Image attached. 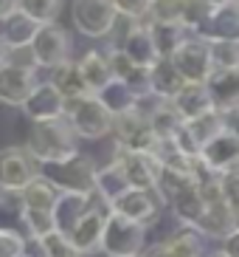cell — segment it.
Listing matches in <instances>:
<instances>
[{"mask_svg": "<svg viewBox=\"0 0 239 257\" xmlns=\"http://www.w3.org/2000/svg\"><path fill=\"white\" fill-rule=\"evenodd\" d=\"M22 113L31 121H48V119H62L68 116V102L51 82H40L28 102L22 105Z\"/></svg>", "mask_w": 239, "mask_h": 257, "instance_id": "obj_14", "label": "cell"}, {"mask_svg": "<svg viewBox=\"0 0 239 257\" xmlns=\"http://www.w3.org/2000/svg\"><path fill=\"white\" fill-rule=\"evenodd\" d=\"M22 257H34V254H28V251H26V254H22Z\"/></svg>", "mask_w": 239, "mask_h": 257, "instance_id": "obj_49", "label": "cell"}, {"mask_svg": "<svg viewBox=\"0 0 239 257\" xmlns=\"http://www.w3.org/2000/svg\"><path fill=\"white\" fill-rule=\"evenodd\" d=\"M152 6H155V0H116V9H118V15H127L132 20H150L152 15Z\"/></svg>", "mask_w": 239, "mask_h": 257, "instance_id": "obj_39", "label": "cell"}, {"mask_svg": "<svg viewBox=\"0 0 239 257\" xmlns=\"http://www.w3.org/2000/svg\"><path fill=\"white\" fill-rule=\"evenodd\" d=\"M174 62V68L183 74L186 82H200L208 85L214 76V60H211V43L200 37H188L178 51L169 57Z\"/></svg>", "mask_w": 239, "mask_h": 257, "instance_id": "obj_8", "label": "cell"}, {"mask_svg": "<svg viewBox=\"0 0 239 257\" xmlns=\"http://www.w3.org/2000/svg\"><path fill=\"white\" fill-rule=\"evenodd\" d=\"M31 48H34L37 65L45 71H54L60 65H65V62H70V37H68V31L60 23L42 26L37 40L31 43Z\"/></svg>", "mask_w": 239, "mask_h": 257, "instance_id": "obj_9", "label": "cell"}, {"mask_svg": "<svg viewBox=\"0 0 239 257\" xmlns=\"http://www.w3.org/2000/svg\"><path fill=\"white\" fill-rule=\"evenodd\" d=\"M225 113V121H228V130L239 139V107H231V110H222Z\"/></svg>", "mask_w": 239, "mask_h": 257, "instance_id": "obj_44", "label": "cell"}, {"mask_svg": "<svg viewBox=\"0 0 239 257\" xmlns=\"http://www.w3.org/2000/svg\"><path fill=\"white\" fill-rule=\"evenodd\" d=\"M200 159L220 175L239 173V139L234 136L231 130H225L222 136H217L211 144L202 147Z\"/></svg>", "mask_w": 239, "mask_h": 257, "instance_id": "obj_16", "label": "cell"}, {"mask_svg": "<svg viewBox=\"0 0 239 257\" xmlns=\"http://www.w3.org/2000/svg\"><path fill=\"white\" fill-rule=\"evenodd\" d=\"M116 161L124 167L132 189H158L160 173H164V161L158 156H152V153H130L124 147H118Z\"/></svg>", "mask_w": 239, "mask_h": 257, "instance_id": "obj_11", "label": "cell"}, {"mask_svg": "<svg viewBox=\"0 0 239 257\" xmlns=\"http://www.w3.org/2000/svg\"><path fill=\"white\" fill-rule=\"evenodd\" d=\"M93 209V195L82 192H60V201L54 206V226L60 234H74V229L84 220V215Z\"/></svg>", "mask_w": 239, "mask_h": 257, "instance_id": "obj_15", "label": "cell"}, {"mask_svg": "<svg viewBox=\"0 0 239 257\" xmlns=\"http://www.w3.org/2000/svg\"><path fill=\"white\" fill-rule=\"evenodd\" d=\"M208 257H228L225 251H214V254H208Z\"/></svg>", "mask_w": 239, "mask_h": 257, "instance_id": "obj_48", "label": "cell"}, {"mask_svg": "<svg viewBox=\"0 0 239 257\" xmlns=\"http://www.w3.org/2000/svg\"><path fill=\"white\" fill-rule=\"evenodd\" d=\"M214 74H236L239 71V40H217L211 43Z\"/></svg>", "mask_w": 239, "mask_h": 257, "instance_id": "obj_34", "label": "cell"}, {"mask_svg": "<svg viewBox=\"0 0 239 257\" xmlns=\"http://www.w3.org/2000/svg\"><path fill=\"white\" fill-rule=\"evenodd\" d=\"M150 121H152V130H155V136L160 139V142H172L180 133V127L186 124L183 116L174 110L172 102H160V105L155 107V113L150 116Z\"/></svg>", "mask_w": 239, "mask_h": 257, "instance_id": "obj_31", "label": "cell"}, {"mask_svg": "<svg viewBox=\"0 0 239 257\" xmlns=\"http://www.w3.org/2000/svg\"><path fill=\"white\" fill-rule=\"evenodd\" d=\"M56 201H60V189L54 187L42 173H40L37 178L20 192V206H26V209H37V212H48V215H54Z\"/></svg>", "mask_w": 239, "mask_h": 257, "instance_id": "obj_26", "label": "cell"}, {"mask_svg": "<svg viewBox=\"0 0 239 257\" xmlns=\"http://www.w3.org/2000/svg\"><path fill=\"white\" fill-rule=\"evenodd\" d=\"M186 79L174 68V62L169 57H160V60L152 65V93L158 99H164V102H172L183 88H186Z\"/></svg>", "mask_w": 239, "mask_h": 257, "instance_id": "obj_23", "label": "cell"}, {"mask_svg": "<svg viewBox=\"0 0 239 257\" xmlns=\"http://www.w3.org/2000/svg\"><path fill=\"white\" fill-rule=\"evenodd\" d=\"M26 254V237L17 229L0 226V257H22Z\"/></svg>", "mask_w": 239, "mask_h": 257, "instance_id": "obj_38", "label": "cell"}, {"mask_svg": "<svg viewBox=\"0 0 239 257\" xmlns=\"http://www.w3.org/2000/svg\"><path fill=\"white\" fill-rule=\"evenodd\" d=\"M127 189H132V187H130V178H127V173H124V167H121L118 161H112V164H107V167L98 170V175H96V195L104 198L110 206L116 204Z\"/></svg>", "mask_w": 239, "mask_h": 257, "instance_id": "obj_27", "label": "cell"}, {"mask_svg": "<svg viewBox=\"0 0 239 257\" xmlns=\"http://www.w3.org/2000/svg\"><path fill=\"white\" fill-rule=\"evenodd\" d=\"M70 17L79 34L90 40H102L110 37L112 26L118 20V9H116V0H74Z\"/></svg>", "mask_w": 239, "mask_h": 257, "instance_id": "obj_5", "label": "cell"}, {"mask_svg": "<svg viewBox=\"0 0 239 257\" xmlns=\"http://www.w3.org/2000/svg\"><path fill=\"white\" fill-rule=\"evenodd\" d=\"M26 147H28V153L40 164H60V161L79 156V133L74 130L68 116L34 121Z\"/></svg>", "mask_w": 239, "mask_h": 257, "instance_id": "obj_1", "label": "cell"}, {"mask_svg": "<svg viewBox=\"0 0 239 257\" xmlns=\"http://www.w3.org/2000/svg\"><path fill=\"white\" fill-rule=\"evenodd\" d=\"M206 43H217V40H239V3H225L217 6L211 15L208 26L197 34Z\"/></svg>", "mask_w": 239, "mask_h": 257, "instance_id": "obj_18", "label": "cell"}, {"mask_svg": "<svg viewBox=\"0 0 239 257\" xmlns=\"http://www.w3.org/2000/svg\"><path fill=\"white\" fill-rule=\"evenodd\" d=\"M37 249L40 257H82V251L74 246V240L60 232H51L45 234L42 240H37Z\"/></svg>", "mask_w": 239, "mask_h": 257, "instance_id": "obj_37", "label": "cell"}, {"mask_svg": "<svg viewBox=\"0 0 239 257\" xmlns=\"http://www.w3.org/2000/svg\"><path fill=\"white\" fill-rule=\"evenodd\" d=\"M40 29L42 26L37 20H31L28 15H22L20 9H17L14 15L8 17L3 29H0V40L6 43V48H28L34 40H37Z\"/></svg>", "mask_w": 239, "mask_h": 257, "instance_id": "obj_25", "label": "cell"}, {"mask_svg": "<svg viewBox=\"0 0 239 257\" xmlns=\"http://www.w3.org/2000/svg\"><path fill=\"white\" fill-rule=\"evenodd\" d=\"M206 3H211V6L217 9V6H225V3H231V0H206Z\"/></svg>", "mask_w": 239, "mask_h": 257, "instance_id": "obj_47", "label": "cell"}, {"mask_svg": "<svg viewBox=\"0 0 239 257\" xmlns=\"http://www.w3.org/2000/svg\"><path fill=\"white\" fill-rule=\"evenodd\" d=\"M141 257H174V251L166 246V240L164 243H155V246H150V249L144 251Z\"/></svg>", "mask_w": 239, "mask_h": 257, "instance_id": "obj_43", "label": "cell"}, {"mask_svg": "<svg viewBox=\"0 0 239 257\" xmlns=\"http://www.w3.org/2000/svg\"><path fill=\"white\" fill-rule=\"evenodd\" d=\"M112 215V206L107 204L104 198L93 195V209L84 215V220L74 229L70 240L82 254H93V251H102V240H104V226L107 218Z\"/></svg>", "mask_w": 239, "mask_h": 257, "instance_id": "obj_10", "label": "cell"}, {"mask_svg": "<svg viewBox=\"0 0 239 257\" xmlns=\"http://www.w3.org/2000/svg\"><path fill=\"white\" fill-rule=\"evenodd\" d=\"M174 110L183 116V121H194L200 116L211 113V110H217V99L211 93L208 85H200V82H188L178 96L172 99Z\"/></svg>", "mask_w": 239, "mask_h": 257, "instance_id": "obj_17", "label": "cell"}, {"mask_svg": "<svg viewBox=\"0 0 239 257\" xmlns=\"http://www.w3.org/2000/svg\"><path fill=\"white\" fill-rule=\"evenodd\" d=\"M48 82L65 96V102H76V99L93 96L90 88H88V82H84L82 71H79V62H74V60L65 62V65H60V68H54L51 76H48Z\"/></svg>", "mask_w": 239, "mask_h": 257, "instance_id": "obj_21", "label": "cell"}, {"mask_svg": "<svg viewBox=\"0 0 239 257\" xmlns=\"http://www.w3.org/2000/svg\"><path fill=\"white\" fill-rule=\"evenodd\" d=\"M112 133H116L118 147H124V150H130V153H152V156H158V150H160V139H158L155 130H152L150 116L141 113L138 107L130 110V113L116 116Z\"/></svg>", "mask_w": 239, "mask_h": 257, "instance_id": "obj_7", "label": "cell"}, {"mask_svg": "<svg viewBox=\"0 0 239 257\" xmlns=\"http://www.w3.org/2000/svg\"><path fill=\"white\" fill-rule=\"evenodd\" d=\"M40 173H42V164L28 153V147H6V150H0V192L20 195Z\"/></svg>", "mask_w": 239, "mask_h": 257, "instance_id": "obj_4", "label": "cell"}, {"mask_svg": "<svg viewBox=\"0 0 239 257\" xmlns=\"http://www.w3.org/2000/svg\"><path fill=\"white\" fill-rule=\"evenodd\" d=\"M37 85H40L37 71L17 68V65H3L0 68V102L12 105V107H22Z\"/></svg>", "mask_w": 239, "mask_h": 257, "instance_id": "obj_13", "label": "cell"}, {"mask_svg": "<svg viewBox=\"0 0 239 257\" xmlns=\"http://www.w3.org/2000/svg\"><path fill=\"white\" fill-rule=\"evenodd\" d=\"M96 96L102 99V105H104L112 116L130 113V110H135V107H138V96H135V93L130 91V85L121 82V79H112L104 91H98Z\"/></svg>", "mask_w": 239, "mask_h": 257, "instance_id": "obj_29", "label": "cell"}, {"mask_svg": "<svg viewBox=\"0 0 239 257\" xmlns=\"http://www.w3.org/2000/svg\"><path fill=\"white\" fill-rule=\"evenodd\" d=\"M222 198H225L228 209L234 212V218H236V223H239V173L222 175Z\"/></svg>", "mask_w": 239, "mask_h": 257, "instance_id": "obj_40", "label": "cell"}, {"mask_svg": "<svg viewBox=\"0 0 239 257\" xmlns=\"http://www.w3.org/2000/svg\"><path fill=\"white\" fill-rule=\"evenodd\" d=\"M42 175L60 192H82V195H96V164L90 156H74L60 164H42Z\"/></svg>", "mask_w": 239, "mask_h": 257, "instance_id": "obj_2", "label": "cell"}, {"mask_svg": "<svg viewBox=\"0 0 239 257\" xmlns=\"http://www.w3.org/2000/svg\"><path fill=\"white\" fill-rule=\"evenodd\" d=\"M144 246H146V226L112 212L104 226L102 251L107 257H141Z\"/></svg>", "mask_w": 239, "mask_h": 257, "instance_id": "obj_3", "label": "cell"}, {"mask_svg": "<svg viewBox=\"0 0 239 257\" xmlns=\"http://www.w3.org/2000/svg\"><path fill=\"white\" fill-rule=\"evenodd\" d=\"M166 246L174 251V257H200L202 254V234L194 226H183L166 237Z\"/></svg>", "mask_w": 239, "mask_h": 257, "instance_id": "obj_33", "label": "cell"}, {"mask_svg": "<svg viewBox=\"0 0 239 257\" xmlns=\"http://www.w3.org/2000/svg\"><path fill=\"white\" fill-rule=\"evenodd\" d=\"M68 119L79 133V139H104L107 133H112V124H116V116L102 105L96 93L68 102Z\"/></svg>", "mask_w": 239, "mask_h": 257, "instance_id": "obj_6", "label": "cell"}, {"mask_svg": "<svg viewBox=\"0 0 239 257\" xmlns=\"http://www.w3.org/2000/svg\"><path fill=\"white\" fill-rule=\"evenodd\" d=\"M6 65H17V68H28L37 71V57H34V48H8V62Z\"/></svg>", "mask_w": 239, "mask_h": 257, "instance_id": "obj_41", "label": "cell"}, {"mask_svg": "<svg viewBox=\"0 0 239 257\" xmlns=\"http://www.w3.org/2000/svg\"><path fill=\"white\" fill-rule=\"evenodd\" d=\"M231 3H239V0H231Z\"/></svg>", "mask_w": 239, "mask_h": 257, "instance_id": "obj_50", "label": "cell"}, {"mask_svg": "<svg viewBox=\"0 0 239 257\" xmlns=\"http://www.w3.org/2000/svg\"><path fill=\"white\" fill-rule=\"evenodd\" d=\"M6 62H8V48H6V43L0 40V68H3Z\"/></svg>", "mask_w": 239, "mask_h": 257, "instance_id": "obj_46", "label": "cell"}, {"mask_svg": "<svg viewBox=\"0 0 239 257\" xmlns=\"http://www.w3.org/2000/svg\"><path fill=\"white\" fill-rule=\"evenodd\" d=\"M146 29L152 31V40H155L160 57H172L192 34L183 23H146Z\"/></svg>", "mask_w": 239, "mask_h": 257, "instance_id": "obj_28", "label": "cell"}, {"mask_svg": "<svg viewBox=\"0 0 239 257\" xmlns=\"http://www.w3.org/2000/svg\"><path fill=\"white\" fill-rule=\"evenodd\" d=\"M208 88H211V93H214V99H217L220 110L239 107V71L236 74H214Z\"/></svg>", "mask_w": 239, "mask_h": 257, "instance_id": "obj_32", "label": "cell"}, {"mask_svg": "<svg viewBox=\"0 0 239 257\" xmlns=\"http://www.w3.org/2000/svg\"><path fill=\"white\" fill-rule=\"evenodd\" d=\"M236 218H234V212L228 209V204L222 201H214V204H208V209H206V215H202V220L197 223V229H200L202 237H214V240H225L228 234H234V229H236Z\"/></svg>", "mask_w": 239, "mask_h": 257, "instance_id": "obj_22", "label": "cell"}, {"mask_svg": "<svg viewBox=\"0 0 239 257\" xmlns=\"http://www.w3.org/2000/svg\"><path fill=\"white\" fill-rule=\"evenodd\" d=\"M188 133H192V139H194L197 144H200V150L206 147V144H211L217 136H222L225 130H228V121H225V113L222 110H211V113L200 116V119L194 121H186Z\"/></svg>", "mask_w": 239, "mask_h": 257, "instance_id": "obj_30", "label": "cell"}, {"mask_svg": "<svg viewBox=\"0 0 239 257\" xmlns=\"http://www.w3.org/2000/svg\"><path fill=\"white\" fill-rule=\"evenodd\" d=\"M17 3H20V0H0V23H6L8 17L14 15Z\"/></svg>", "mask_w": 239, "mask_h": 257, "instance_id": "obj_45", "label": "cell"}, {"mask_svg": "<svg viewBox=\"0 0 239 257\" xmlns=\"http://www.w3.org/2000/svg\"><path fill=\"white\" fill-rule=\"evenodd\" d=\"M164 195L158 189H127L124 195L112 204V212H118L130 220H138L144 226H150L152 220H158L160 209H164Z\"/></svg>", "mask_w": 239, "mask_h": 257, "instance_id": "obj_12", "label": "cell"}, {"mask_svg": "<svg viewBox=\"0 0 239 257\" xmlns=\"http://www.w3.org/2000/svg\"><path fill=\"white\" fill-rule=\"evenodd\" d=\"M135 62V65H141V68H152L158 60H160V54H158V46L155 40H152V31L146 29V23H141L138 29L124 40V46L118 48Z\"/></svg>", "mask_w": 239, "mask_h": 257, "instance_id": "obj_24", "label": "cell"}, {"mask_svg": "<svg viewBox=\"0 0 239 257\" xmlns=\"http://www.w3.org/2000/svg\"><path fill=\"white\" fill-rule=\"evenodd\" d=\"M79 62V71H82L84 76V82H88L90 93H98V91H104L107 85L116 79V74H112V62H110V51H84L82 60H76Z\"/></svg>", "mask_w": 239, "mask_h": 257, "instance_id": "obj_19", "label": "cell"}, {"mask_svg": "<svg viewBox=\"0 0 239 257\" xmlns=\"http://www.w3.org/2000/svg\"><path fill=\"white\" fill-rule=\"evenodd\" d=\"M174 209V218L183 223V226H194L202 220V215H206V209H208V201H206V195H202V189L197 187V184H188L183 192H178V195L169 201Z\"/></svg>", "mask_w": 239, "mask_h": 257, "instance_id": "obj_20", "label": "cell"}, {"mask_svg": "<svg viewBox=\"0 0 239 257\" xmlns=\"http://www.w3.org/2000/svg\"><path fill=\"white\" fill-rule=\"evenodd\" d=\"M225 254L228 257H239V226L234 229V234H228V237H225Z\"/></svg>", "mask_w": 239, "mask_h": 257, "instance_id": "obj_42", "label": "cell"}, {"mask_svg": "<svg viewBox=\"0 0 239 257\" xmlns=\"http://www.w3.org/2000/svg\"><path fill=\"white\" fill-rule=\"evenodd\" d=\"M214 6L206 0H183V26L192 31V37H197L206 26H208Z\"/></svg>", "mask_w": 239, "mask_h": 257, "instance_id": "obj_35", "label": "cell"}, {"mask_svg": "<svg viewBox=\"0 0 239 257\" xmlns=\"http://www.w3.org/2000/svg\"><path fill=\"white\" fill-rule=\"evenodd\" d=\"M17 9L22 15H28L31 20H37L40 26H48V23H56L62 0H20Z\"/></svg>", "mask_w": 239, "mask_h": 257, "instance_id": "obj_36", "label": "cell"}]
</instances>
